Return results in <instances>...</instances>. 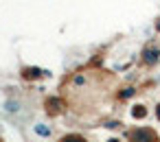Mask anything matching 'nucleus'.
<instances>
[{"instance_id": "6", "label": "nucleus", "mask_w": 160, "mask_h": 142, "mask_svg": "<svg viewBox=\"0 0 160 142\" xmlns=\"http://www.w3.org/2000/svg\"><path fill=\"white\" fill-rule=\"evenodd\" d=\"M59 142H86L81 135H77V133H70V135H64Z\"/></svg>"}, {"instance_id": "7", "label": "nucleus", "mask_w": 160, "mask_h": 142, "mask_svg": "<svg viewBox=\"0 0 160 142\" xmlns=\"http://www.w3.org/2000/svg\"><path fill=\"white\" fill-rule=\"evenodd\" d=\"M35 133H40V135H48L51 129H48V127H42V125H35Z\"/></svg>"}, {"instance_id": "5", "label": "nucleus", "mask_w": 160, "mask_h": 142, "mask_svg": "<svg viewBox=\"0 0 160 142\" xmlns=\"http://www.w3.org/2000/svg\"><path fill=\"white\" fill-rule=\"evenodd\" d=\"M40 74H42L40 68H24V77H27V79H38Z\"/></svg>"}, {"instance_id": "2", "label": "nucleus", "mask_w": 160, "mask_h": 142, "mask_svg": "<svg viewBox=\"0 0 160 142\" xmlns=\"http://www.w3.org/2000/svg\"><path fill=\"white\" fill-rule=\"evenodd\" d=\"M158 59H160V48L149 46V48L142 50V61H145V64H156Z\"/></svg>"}, {"instance_id": "13", "label": "nucleus", "mask_w": 160, "mask_h": 142, "mask_svg": "<svg viewBox=\"0 0 160 142\" xmlns=\"http://www.w3.org/2000/svg\"><path fill=\"white\" fill-rule=\"evenodd\" d=\"M108 142H118V140H116V138H110V140H108Z\"/></svg>"}, {"instance_id": "9", "label": "nucleus", "mask_w": 160, "mask_h": 142, "mask_svg": "<svg viewBox=\"0 0 160 142\" xmlns=\"http://www.w3.org/2000/svg\"><path fill=\"white\" fill-rule=\"evenodd\" d=\"M7 109L9 111H16V109H20V105L18 103H7Z\"/></svg>"}, {"instance_id": "4", "label": "nucleus", "mask_w": 160, "mask_h": 142, "mask_svg": "<svg viewBox=\"0 0 160 142\" xmlns=\"http://www.w3.org/2000/svg\"><path fill=\"white\" fill-rule=\"evenodd\" d=\"M132 116H134V118H145V116H147V109H145V105H134V109H132Z\"/></svg>"}, {"instance_id": "12", "label": "nucleus", "mask_w": 160, "mask_h": 142, "mask_svg": "<svg viewBox=\"0 0 160 142\" xmlns=\"http://www.w3.org/2000/svg\"><path fill=\"white\" fill-rule=\"evenodd\" d=\"M156 29H158V31H160V20H158V22H156Z\"/></svg>"}, {"instance_id": "11", "label": "nucleus", "mask_w": 160, "mask_h": 142, "mask_svg": "<svg viewBox=\"0 0 160 142\" xmlns=\"http://www.w3.org/2000/svg\"><path fill=\"white\" fill-rule=\"evenodd\" d=\"M156 118L160 120V103H158V107H156Z\"/></svg>"}, {"instance_id": "8", "label": "nucleus", "mask_w": 160, "mask_h": 142, "mask_svg": "<svg viewBox=\"0 0 160 142\" xmlns=\"http://www.w3.org/2000/svg\"><path fill=\"white\" fill-rule=\"evenodd\" d=\"M134 92H136L134 88H127L125 92H121V96H123V98H132V96H134Z\"/></svg>"}, {"instance_id": "3", "label": "nucleus", "mask_w": 160, "mask_h": 142, "mask_svg": "<svg viewBox=\"0 0 160 142\" xmlns=\"http://www.w3.org/2000/svg\"><path fill=\"white\" fill-rule=\"evenodd\" d=\"M46 111L48 114H59L62 111V101L59 98H48L46 101Z\"/></svg>"}, {"instance_id": "10", "label": "nucleus", "mask_w": 160, "mask_h": 142, "mask_svg": "<svg viewBox=\"0 0 160 142\" xmlns=\"http://www.w3.org/2000/svg\"><path fill=\"white\" fill-rule=\"evenodd\" d=\"M105 127H108V129H116V127H118V122H114V120H112V122H108Z\"/></svg>"}, {"instance_id": "1", "label": "nucleus", "mask_w": 160, "mask_h": 142, "mask_svg": "<svg viewBox=\"0 0 160 142\" xmlns=\"http://www.w3.org/2000/svg\"><path fill=\"white\" fill-rule=\"evenodd\" d=\"M129 142H158L156 133L147 127H140V129H134L129 133Z\"/></svg>"}]
</instances>
